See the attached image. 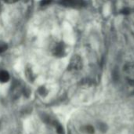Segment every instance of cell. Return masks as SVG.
<instances>
[{"mask_svg": "<svg viewBox=\"0 0 134 134\" xmlns=\"http://www.w3.org/2000/svg\"><path fill=\"white\" fill-rule=\"evenodd\" d=\"M53 53L54 56L61 57H64L66 53V47L63 42H57L53 47Z\"/></svg>", "mask_w": 134, "mask_h": 134, "instance_id": "1", "label": "cell"}, {"mask_svg": "<svg viewBox=\"0 0 134 134\" xmlns=\"http://www.w3.org/2000/svg\"><path fill=\"white\" fill-rule=\"evenodd\" d=\"M61 5L67 7L79 8L85 5L84 0H60Z\"/></svg>", "mask_w": 134, "mask_h": 134, "instance_id": "2", "label": "cell"}, {"mask_svg": "<svg viewBox=\"0 0 134 134\" xmlns=\"http://www.w3.org/2000/svg\"><path fill=\"white\" fill-rule=\"evenodd\" d=\"M82 67V60L78 56H75L70 64H69V67L68 69L70 71H79Z\"/></svg>", "mask_w": 134, "mask_h": 134, "instance_id": "3", "label": "cell"}, {"mask_svg": "<svg viewBox=\"0 0 134 134\" xmlns=\"http://www.w3.org/2000/svg\"><path fill=\"white\" fill-rule=\"evenodd\" d=\"M126 90L129 95H134V80L133 79H128L126 84Z\"/></svg>", "mask_w": 134, "mask_h": 134, "instance_id": "4", "label": "cell"}, {"mask_svg": "<svg viewBox=\"0 0 134 134\" xmlns=\"http://www.w3.org/2000/svg\"><path fill=\"white\" fill-rule=\"evenodd\" d=\"M9 74L8 71L5 70H1L0 71V82L1 83H5L9 80Z\"/></svg>", "mask_w": 134, "mask_h": 134, "instance_id": "5", "label": "cell"}, {"mask_svg": "<svg viewBox=\"0 0 134 134\" xmlns=\"http://www.w3.org/2000/svg\"><path fill=\"white\" fill-rule=\"evenodd\" d=\"M52 123L53 125L55 126L56 128V130H57V133L58 134H64V128L63 126L57 121H52Z\"/></svg>", "mask_w": 134, "mask_h": 134, "instance_id": "6", "label": "cell"}, {"mask_svg": "<svg viewBox=\"0 0 134 134\" xmlns=\"http://www.w3.org/2000/svg\"><path fill=\"white\" fill-rule=\"evenodd\" d=\"M83 129H84V131L88 134H93L94 132H95L93 126H91V125H86V126H84Z\"/></svg>", "mask_w": 134, "mask_h": 134, "instance_id": "7", "label": "cell"}, {"mask_svg": "<svg viewBox=\"0 0 134 134\" xmlns=\"http://www.w3.org/2000/svg\"><path fill=\"white\" fill-rule=\"evenodd\" d=\"M7 49V46L5 43H0V53L4 52L5 50H6Z\"/></svg>", "mask_w": 134, "mask_h": 134, "instance_id": "8", "label": "cell"}, {"mask_svg": "<svg viewBox=\"0 0 134 134\" xmlns=\"http://www.w3.org/2000/svg\"><path fill=\"white\" fill-rule=\"evenodd\" d=\"M5 2H6V3H9V4H12V3H15V2H16L18 0H3Z\"/></svg>", "mask_w": 134, "mask_h": 134, "instance_id": "9", "label": "cell"}]
</instances>
